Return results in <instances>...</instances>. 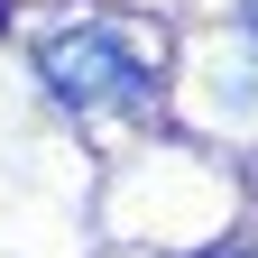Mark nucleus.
Instances as JSON below:
<instances>
[{
    "mask_svg": "<svg viewBox=\"0 0 258 258\" xmlns=\"http://www.w3.org/2000/svg\"><path fill=\"white\" fill-rule=\"evenodd\" d=\"M37 74L64 111H139L157 74H148V55L129 46V28L120 19H74V28H55V37L37 46Z\"/></svg>",
    "mask_w": 258,
    "mask_h": 258,
    "instance_id": "obj_1",
    "label": "nucleus"
},
{
    "mask_svg": "<svg viewBox=\"0 0 258 258\" xmlns=\"http://www.w3.org/2000/svg\"><path fill=\"white\" fill-rule=\"evenodd\" d=\"M203 258H231V249H203Z\"/></svg>",
    "mask_w": 258,
    "mask_h": 258,
    "instance_id": "obj_3",
    "label": "nucleus"
},
{
    "mask_svg": "<svg viewBox=\"0 0 258 258\" xmlns=\"http://www.w3.org/2000/svg\"><path fill=\"white\" fill-rule=\"evenodd\" d=\"M240 28H249V46H258V0H240Z\"/></svg>",
    "mask_w": 258,
    "mask_h": 258,
    "instance_id": "obj_2",
    "label": "nucleus"
}]
</instances>
